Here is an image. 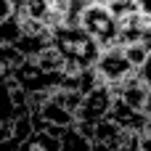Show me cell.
I'll return each instance as SVG.
<instances>
[{"label": "cell", "mask_w": 151, "mask_h": 151, "mask_svg": "<svg viewBox=\"0 0 151 151\" xmlns=\"http://www.w3.org/2000/svg\"><path fill=\"white\" fill-rule=\"evenodd\" d=\"M50 42L64 53L66 61L80 66H96L101 56V42L82 27V24H58L50 29Z\"/></svg>", "instance_id": "cell-1"}, {"label": "cell", "mask_w": 151, "mask_h": 151, "mask_svg": "<svg viewBox=\"0 0 151 151\" xmlns=\"http://www.w3.org/2000/svg\"><path fill=\"white\" fill-rule=\"evenodd\" d=\"M98 42L101 48H109L117 42V35H119V19L111 13L109 5L104 3H90L82 13V21H80Z\"/></svg>", "instance_id": "cell-2"}, {"label": "cell", "mask_w": 151, "mask_h": 151, "mask_svg": "<svg viewBox=\"0 0 151 151\" xmlns=\"http://www.w3.org/2000/svg\"><path fill=\"white\" fill-rule=\"evenodd\" d=\"M96 72L106 85H119L122 80L135 74V64L127 58L122 45H109V48L101 50V56L96 61Z\"/></svg>", "instance_id": "cell-3"}, {"label": "cell", "mask_w": 151, "mask_h": 151, "mask_svg": "<svg viewBox=\"0 0 151 151\" xmlns=\"http://www.w3.org/2000/svg\"><path fill=\"white\" fill-rule=\"evenodd\" d=\"M114 98H117V96H114L111 85H106V82L96 85L93 90H88V93L82 96V104H80V109H77V119H82V122H98V119L109 117Z\"/></svg>", "instance_id": "cell-4"}, {"label": "cell", "mask_w": 151, "mask_h": 151, "mask_svg": "<svg viewBox=\"0 0 151 151\" xmlns=\"http://www.w3.org/2000/svg\"><path fill=\"white\" fill-rule=\"evenodd\" d=\"M109 117H111L122 130H130V133H143V130L149 127V122H151V114L141 111V109H135V106H130V104H125L119 96L114 98Z\"/></svg>", "instance_id": "cell-5"}, {"label": "cell", "mask_w": 151, "mask_h": 151, "mask_svg": "<svg viewBox=\"0 0 151 151\" xmlns=\"http://www.w3.org/2000/svg\"><path fill=\"white\" fill-rule=\"evenodd\" d=\"M93 149H122V138H125V130L111 119V117H104L98 122H93Z\"/></svg>", "instance_id": "cell-6"}, {"label": "cell", "mask_w": 151, "mask_h": 151, "mask_svg": "<svg viewBox=\"0 0 151 151\" xmlns=\"http://www.w3.org/2000/svg\"><path fill=\"white\" fill-rule=\"evenodd\" d=\"M53 42H50V29L48 32H24L21 37H19V42H16V48L27 56V58H35V56H40L45 48H50Z\"/></svg>", "instance_id": "cell-7"}, {"label": "cell", "mask_w": 151, "mask_h": 151, "mask_svg": "<svg viewBox=\"0 0 151 151\" xmlns=\"http://www.w3.org/2000/svg\"><path fill=\"white\" fill-rule=\"evenodd\" d=\"M24 151H61V138L48 133V130H35L24 143H21Z\"/></svg>", "instance_id": "cell-8"}, {"label": "cell", "mask_w": 151, "mask_h": 151, "mask_svg": "<svg viewBox=\"0 0 151 151\" xmlns=\"http://www.w3.org/2000/svg\"><path fill=\"white\" fill-rule=\"evenodd\" d=\"M21 35H24V21L19 13H11L8 19L0 21V45H16Z\"/></svg>", "instance_id": "cell-9"}, {"label": "cell", "mask_w": 151, "mask_h": 151, "mask_svg": "<svg viewBox=\"0 0 151 151\" xmlns=\"http://www.w3.org/2000/svg\"><path fill=\"white\" fill-rule=\"evenodd\" d=\"M82 149H93V141H90L77 125L66 127V130L61 133V151H82Z\"/></svg>", "instance_id": "cell-10"}, {"label": "cell", "mask_w": 151, "mask_h": 151, "mask_svg": "<svg viewBox=\"0 0 151 151\" xmlns=\"http://www.w3.org/2000/svg\"><path fill=\"white\" fill-rule=\"evenodd\" d=\"M135 74L141 77V82H143V85H146V88L151 90V53L146 56V61H143V64L135 69Z\"/></svg>", "instance_id": "cell-11"}, {"label": "cell", "mask_w": 151, "mask_h": 151, "mask_svg": "<svg viewBox=\"0 0 151 151\" xmlns=\"http://www.w3.org/2000/svg\"><path fill=\"white\" fill-rule=\"evenodd\" d=\"M141 42L151 50V16H149V24H146V27H143V32H141Z\"/></svg>", "instance_id": "cell-12"}, {"label": "cell", "mask_w": 151, "mask_h": 151, "mask_svg": "<svg viewBox=\"0 0 151 151\" xmlns=\"http://www.w3.org/2000/svg\"><path fill=\"white\" fill-rule=\"evenodd\" d=\"M13 13V5H11V0H0V21L3 19H8Z\"/></svg>", "instance_id": "cell-13"}, {"label": "cell", "mask_w": 151, "mask_h": 151, "mask_svg": "<svg viewBox=\"0 0 151 151\" xmlns=\"http://www.w3.org/2000/svg\"><path fill=\"white\" fill-rule=\"evenodd\" d=\"M138 3H141V11L146 16H151V0H138Z\"/></svg>", "instance_id": "cell-14"}]
</instances>
